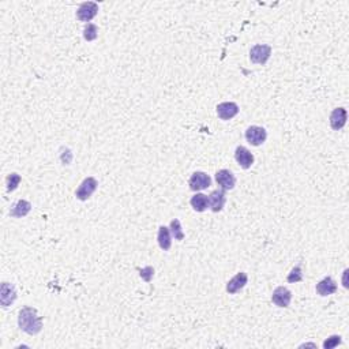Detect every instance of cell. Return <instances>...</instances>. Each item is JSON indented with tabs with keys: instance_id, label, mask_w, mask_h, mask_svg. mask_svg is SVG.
Returning <instances> with one entry per match:
<instances>
[{
	"instance_id": "obj_1",
	"label": "cell",
	"mask_w": 349,
	"mask_h": 349,
	"mask_svg": "<svg viewBox=\"0 0 349 349\" xmlns=\"http://www.w3.org/2000/svg\"><path fill=\"white\" fill-rule=\"evenodd\" d=\"M18 325H19V329L22 332L27 333L30 336L38 334L43 329V321L37 315V309L31 308V307H25L19 311Z\"/></svg>"
},
{
	"instance_id": "obj_21",
	"label": "cell",
	"mask_w": 349,
	"mask_h": 349,
	"mask_svg": "<svg viewBox=\"0 0 349 349\" xmlns=\"http://www.w3.org/2000/svg\"><path fill=\"white\" fill-rule=\"evenodd\" d=\"M288 283H300L301 280H303V273H301V267L300 266H295L293 269L291 270V273L288 274Z\"/></svg>"
},
{
	"instance_id": "obj_15",
	"label": "cell",
	"mask_w": 349,
	"mask_h": 349,
	"mask_svg": "<svg viewBox=\"0 0 349 349\" xmlns=\"http://www.w3.org/2000/svg\"><path fill=\"white\" fill-rule=\"evenodd\" d=\"M336 291L337 284L332 277H325V279L321 280V281L317 284V292H318L321 296H329V295L336 293Z\"/></svg>"
},
{
	"instance_id": "obj_22",
	"label": "cell",
	"mask_w": 349,
	"mask_h": 349,
	"mask_svg": "<svg viewBox=\"0 0 349 349\" xmlns=\"http://www.w3.org/2000/svg\"><path fill=\"white\" fill-rule=\"evenodd\" d=\"M21 176L18 175V173H11V175H9L7 176V191L9 192H11V191H14L15 188L18 187V184L21 183Z\"/></svg>"
},
{
	"instance_id": "obj_12",
	"label": "cell",
	"mask_w": 349,
	"mask_h": 349,
	"mask_svg": "<svg viewBox=\"0 0 349 349\" xmlns=\"http://www.w3.org/2000/svg\"><path fill=\"white\" fill-rule=\"evenodd\" d=\"M209 208L212 209V212L218 213L221 212L224 205H225V191L216 190L208 197Z\"/></svg>"
},
{
	"instance_id": "obj_3",
	"label": "cell",
	"mask_w": 349,
	"mask_h": 349,
	"mask_svg": "<svg viewBox=\"0 0 349 349\" xmlns=\"http://www.w3.org/2000/svg\"><path fill=\"white\" fill-rule=\"evenodd\" d=\"M97 187L98 183L94 177H86V179L81 183V186L78 187V190H76L75 192V197L80 199V201H88V199L94 194V191L97 190Z\"/></svg>"
},
{
	"instance_id": "obj_4",
	"label": "cell",
	"mask_w": 349,
	"mask_h": 349,
	"mask_svg": "<svg viewBox=\"0 0 349 349\" xmlns=\"http://www.w3.org/2000/svg\"><path fill=\"white\" fill-rule=\"evenodd\" d=\"M266 138H267L266 130L259 126H250L246 131V139L252 146H261L262 143H265Z\"/></svg>"
},
{
	"instance_id": "obj_24",
	"label": "cell",
	"mask_w": 349,
	"mask_h": 349,
	"mask_svg": "<svg viewBox=\"0 0 349 349\" xmlns=\"http://www.w3.org/2000/svg\"><path fill=\"white\" fill-rule=\"evenodd\" d=\"M338 344H341V337L340 336H332L329 337L325 342H323V348H334V346H337Z\"/></svg>"
},
{
	"instance_id": "obj_18",
	"label": "cell",
	"mask_w": 349,
	"mask_h": 349,
	"mask_svg": "<svg viewBox=\"0 0 349 349\" xmlns=\"http://www.w3.org/2000/svg\"><path fill=\"white\" fill-rule=\"evenodd\" d=\"M191 206H192V209H194L195 212H199L202 213L205 212L206 209H208L209 206V202H208V197L204 194H195L192 198H191L190 201Z\"/></svg>"
},
{
	"instance_id": "obj_13",
	"label": "cell",
	"mask_w": 349,
	"mask_h": 349,
	"mask_svg": "<svg viewBox=\"0 0 349 349\" xmlns=\"http://www.w3.org/2000/svg\"><path fill=\"white\" fill-rule=\"evenodd\" d=\"M346 119H348V113L345 108H336L330 115V127L334 131H338L346 124Z\"/></svg>"
},
{
	"instance_id": "obj_19",
	"label": "cell",
	"mask_w": 349,
	"mask_h": 349,
	"mask_svg": "<svg viewBox=\"0 0 349 349\" xmlns=\"http://www.w3.org/2000/svg\"><path fill=\"white\" fill-rule=\"evenodd\" d=\"M169 230H171V234H172V236L175 238V240H183V239H184V232L181 229L180 221H179L177 218H175V220L171 221Z\"/></svg>"
},
{
	"instance_id": "obj_7",
	"label": "cell",
	"mask_w": 349,
	"mask_h": 349,
	"mask_svg": "<svg viewBox=\"0 0 349 349\" xmlns=\"http://www.w3.org/2000/svg\"><path fill=\"white\" fill-rule=\"evenodd\" d=\"M292 300V293L291 291L285 287H279L276 288L272 295V301L277 307H281V308H287L289 307V303Z\"/></svg>"
},
{
	"instance_id": "obj_20",
	"label": "cell",
	"mask_w": 349,
	"mask_h": 349,
	"mask_svg": "<svg viewBox=\"0 0 349 349\" xmlns=\"http://www.w3.org/2000/svg\"><path fill=\"white\" fill-rule=\"evenodd\" d=\"M98 35V27L93 23H86L84 29V37L85 40L94 41Z\"/></svg>"
},
{
	"instance_id": "obj_5",
	"label": "cell",
	"mask_w": 349,
	"mask_h": 349,
	"mask_svg": "<svg viewBox=\"0 0 349 349\" xmlns=\"http://www.w3.org/2000/svg\"><path fill=\"white\" fill-rule=\"evenodd\" d=\"M98 13V5L94 2H85L80 6V9L76 11V17L82 22H89L92 21Z\"/></svg>"
},
{
	"instance_id": "obj_9",
	"label": "cell",
	"mask_w": 349,
	"mask_h": 349,
	"mask_svg": "<svg viewBox=\"0 0 349 349\" xmlns=\"http://www.w3.org/2000/svg\"><path fill=\"white\" fill-rule=\"evenodd\" d=\"M216 181L222 190H232L236 184V179H235L234 173L228 171V169H220L216 173Z\"/></svg>"
},
{
	"instance_id": "obj_17",
	"label": "cell",
	"mask_w": 349,
	"mask_h": 349,
	"mask_svg": "<svg viewBox=\"0 0 349 349\" xmlns=\"http://www.w3.org/2000/svg\"><path fill=\"white\" fill-rule=\"evenodd\" d=\"M157 240H159V246L163 248L164 251H168L171 248V244H172V240H171V230L167 226H160L159 228V236H157Z\"/></svg>"
},
{
	"instance_id": "obj_14",
	"label": "cell",
	"mask_w": 349,
	"mask_h": 349,
	"mask_svg": "<svg viewBox=\"0 0 349 349\" xmlns=\"http://www.w3.org/2000/svg\"><path fill=\"white\" fill-rule=\"evenodd\" d=\"M17 299V291L14 285L9 283L2 284V291H0V301H2V305L3 307H9L11 303H14V300Z\"/></svg>"
},
{
	"instance_id": "obj_6",
	"label": "cell",
	"mask_w": 349,
	"mask_h": 349,
	"mask_svg": "<svg viewBox=\"0 0 349 349\" xmlns=\"http://www.w3.org/2000/svg\"><path fill=\"white\" fill-rule=\"evenodd\" d=\"M212 184V179L208 173L205 172H195L188 180V186L192 191H202L208 188Z\"/></svg>"
},
{
	"instance_id": "obj_8",
	"label": "cell",
	"mask_w": 349,
	"mask_h": 349,
	"mask_svg": "<svg viewBox=\"0 0 349 349\" xmlns=\"http://www.w3.org/2000/svg\"><path fill=\"white\" fill-rule=\"evenodd\" d=\"M235 160H236V163L243 169L251 168V165L254 164V156L244 146H238L236 147V150H235Z\"/></svg>"
},
{
	"instance_id": "obj_23",
	"label": "cell",
	"mask_w": 349,
	"mask_h": 349,
	"mask_svg": "<svg viewBox=\"0 0 349 349\" xmlns=\"http://www.w3.org/2000/svg\"><path fill=\"white\" fill-rule=\"evenodd\" d=\"M139 276L145 280L146 283H150L153 276H154V269L151 266H146L143 269H139Z\"/></svg>"
},
{
	"instance_id": "obj_10",
	"label": "cell",
	"mask_w": 349,
	"mask_h": 349,
	"mask_svg": "<svg viewBox=\"0 0 349 349\" xmlns=\"http://www.w3.org/2000/svg\"><path fill=\"white\" fill-rule=\"evenodd\" d=\"M239 113V105L236 102H221L217 105V115L221 120H230Z\"/></svg>"
},
{
	"instance_id": "obj_2",
	"label": "cell",
	"mask_w": 349,
	"mask_h": 349,
	"mask_svg": "<svg viewBox=\"0 0 349 349\" xmlns=\"http://www.w3.org/2000/svg\"><path fill=\"white\" fill-rule=\"evenodd\" d=\"M272 55V47L266 44H256L254 45L250 51V59L252 63L256 64H266Z\"/></svg>"
},
{
	"instance_id": "obj_16",
	"label": "cell",
	"mask_w": 349,
	"mask_h": 349,
	"mask_svg": "<svg viewBox=\"0 0 349 349\" xmlns=\"http://www.w3.org/2000/svg\"><path fill=\"white\" fill-rule=\"evenodd\" d=\"M31 210V204L27 202L25 199H19L17 204L14 205L13 209L10 210V216L15 217V218H21V217L27 216Z\"/></svg>"
},
{
	"instance_id": "obj_11",
	"label": "cell",
	"mask_w": 349,
	"mask_h": 349,
	"mask_svg": "<svg viewBox=\"0 0 349 349\" xmlns=\"http://www.w3.org/2000/svg\"><path fill=\"white\" fill-rule=\"evenodd\" d=\"M247 281H248L247 274L244 273V272H240V273H238L236 276H235L234 279L228 281V284H226V292L230 293V295L238 293L239 291H242V289L246 287Z\"/></svg>"
}]
</instances>
